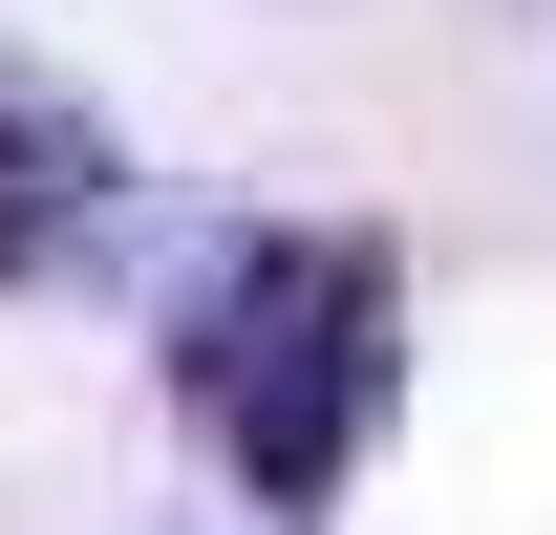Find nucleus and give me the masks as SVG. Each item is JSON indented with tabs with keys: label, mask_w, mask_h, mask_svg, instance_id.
Instances as JSON below:
<instances>
[{
	"label": "nucleus",
	"mask_w": 556,
	"mask_h": 535,
	"mask_svg": "<svg viewBox=\"0 0 556 535\" xmlns=\"http://www.w3.org/2000/svg\"><path fill=\"white\" fill-rule=\"evenodd\" d=\"M172 386L214 407V450L257 514H321L386 407V258L364 236H214L193 258V322H172Z\"/></svg>",
	"instance_id": "nucleus-1"
},
{
	"label": "nucleus",
	"mask_w": 556,
	"mask_h": 535,
	"mask_svg": "<svg viewBox=\"0 0 556 535\" xmlns=\"http://www.w3.org/2000/svg\"><path fill=\"white\" fill-rule=\"evenodd\" d=\"M108 214H129V150H108V129L65 108V86L0 43V278H65L86 236H108Z\"/></svg>",
	"instance_id": "nucleus-2"
}]
</instances>
